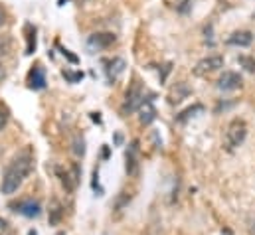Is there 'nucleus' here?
Instances as JSON below:
<instances>
[{"label": "nucleus", "instance_id": "39448f33", "mask_svg": "<svg viewBox=\"0 0 255 235\" xmlns=\"http://www.w3.org/2000/svg\"><path fill=\"white\" fill-rule=\"evenodd\" d=\"M224 67V56H208V58H202L194 67H192V73L196 77H208L210 73L218 71Z\"/></svg>", "mask_w": 255, "mask_h": 235}, {"label": "nucleus", "instance_id": "c85d7f7f", "mask_svg": "<svg viewBox=\"0 0 255 235\" xmlns=\"http://www.w3.org/2000/svg\"><path fill=\"white\" fill-rule=\"evenodd\" d=\"M254 16H255V14H254Z\"/></svg>", "mask_w": 255, "mask_h": 235}, {"label": "nucleus", "instance_id": "1a4fd4ad", "mask_svg": "<svg viewBox=\"0 0 255 235\" xmlns=\"http://www.w3.org/2000/svg\"><path fill=\"white\" fill-rule=\"evenodd\" d=\"M138 140H132L127 146V152H125V170H127L128 176H136L138 174Z\"/></svg>", "mask_w": 255, "mask_h": 235}, {"label": "nucleus", "instance_id": "423d86ee", "mask_svg": "<svg viewBox=\"0 0 255 235\" xmlns=\"http://www.w3.org/2000/svg\"><path fill=\"white\" fill-rule=\"evenodd\" d=\"M115 42H117V36L113 32H95V34H91L87 38V50L91 54H95V52L111 48Z\"/></svg>", "mask_w": 255, "mask_h": 235}, {"label": "nucleus", "instance_id": "393cba45", "mask_svg": "<svg viewBox=\"0 0 255 235\" xmlns=\"http://www.w3.org/2000/svg\"><path fill=\"white\" fill-rule=\"evenodd\" d=\"M6 22V12H4V8L0 6V28H2V24Z\"/></svg>", "mask_w": 255, "mask_h": 235}, {"label": "nucleus", "instance_id": "7ed1b4c3", "mask_svg": "<svg viewBox=\"0 0 255 235\" xmlns=\"http://www.w3.org/2000/svg\"><path fill=\"white\" fill-rule=\"evenodd\" d=\"M148 95H150V93H144L142 83H140L136 77H132V83L128 85L127 93H125V101H123V105H121V113L127 117L130 113L138 111V107L146 101Z\"/></svg>", "mask_w": 255, "mask_h": 235}, {"label": "nucleus", "instance_id": "dca6fc26", "mask_svg": "<svg viewBox=\"0 0 255 235\" xmlns=\"http://www.w3.org/2000/svg\"><path fill=\"white\" fill-rule=\"evenodd\" d=\"M48 218H50L52 226H58L64 220V206H62V202L58 198H52V202H50V216Z\"/></svg>", "mask_w": 255, "mask_h": 235}, {"label": "nucleus", "instance_id": "f257e3e1", "mask_svg": "<svg viewBox=\"0 0 255 235\" xmlns=\"http://www.w3.org/2000/svg\"><path fill=\"white\" fill-rule=\"evenodd\" d=\"M32 170H34V154L30 148H24L8 162L0 182V192L6 196L16 194L18 188L24 184V180L32 174Z\"/></svg>", "mask_w": 255, "mask_h": 235}, {"label": "nucleus", "instance_id": "a878e982", "mask_svg": "<svg viewBox=\"0 0 255 235\" xmlns=\"http://www.w3.org/2000/svg\"><path fill=\"white\" fill-rule=\"evenodd\" d=\"M4 77H6V69H4V65L0 63V81H2Z\"/></svg>", "mask_w": 255, "mask_h": 235}, {"label": "nucleus", "instance_id": "b1692460", "mask_svg": "<svg viewBox=\"0 0 255 235\" xmlns=\"http://www.w3.org/2000/svg\"><path fill=\"white\" fill-rule=\"evenodd\" d=\"M62 54H64V58H67L71 63H77V58H75L73 54H69V50H62Z\"/></svg>", "mask_w": 255, "mask_h": 235}, {"label": "nucleus", "instance_id": "2eb2a0df", "mask_svg": "<svg viewBox=\"0 0 255 235\" xmlns=\"http://www.w3.org/2000/svg\"><path fill=\"white\" fill-rule=\"evenodd\" d=\"M36 34H38L36 32V26L30 24V22H26L24 24V36H26V54L28 56H32L36 52V46H38V36Z\"/></svg>", "mask_w": 255, "mask_h": 235}, {"label": "nucleus", "instance_id": "ddd939ff", "mask_svg": "<svg viewBox=\"0 0 255 235\" xmlns=\"http://www.w3.org/2000/svg\"><path fill=\"white\" fill-rule=\"evenodd\" d=\"M252 42H254V34L248 30H236L228 38V44L236 46V48H248V46H252Z\"/></svg>", "mask_w": 255, "mask_h": 235}, {"label": "nucleus", "instance_id": "412c9836", "mask_svg": "<svg viewBox=\"0 0 255 235\" xmlns=\"http://www.w3.org/2000/svg\"><path fill=\"white\" fill-rule=\"evenodd\" d=\"M0 235H14L10 222H8V220H4L2 216H0Z\"/></svg>", "mask_w": 255, "mask_h": 235}, {"label": "nucleus", "instance_id": "5701e85b", "mask_svg": "<svg viewBox=\"0 0 255 235\" xmlns=\"http://www.w3.org/2000/svg\"><path fill=\"white\" fill-rule=\"evenodd\" d=\"M240 63L246 65L248 71H255V61L252 58H248V56H240Z\"/></svg>", "mask_w": 255, "mask_h": 235}, {"label": "nucleus", "instance_id": "6e6552de", "mask_svg": "<svg viewBox=\"0 0 255 235\" xmlns=\"http://www.w3.org/2000/svg\"><path fill=\"white\" fill-rule=\"evenodd\" d=\"M127 63L123 58H109V59H103V71H105V77L107 81L113 85L115 81H119L121 73L125 71Z\"/></svg>", "mask_w": 255, "mask_h": 235}, {"label": "nucleus", "instance_id": "6ab92c4d", "mask_svg": "<svg viewBox=\"0 0 255 235\" xmlns=\"http://www.w3.org/2000/svg\"><path fill=\"white\" fill-rule=\"evenodd\" d=\"M73 152H75V156H83L85 154V140H83V136H75V140H73Z\"/></svg>", "mask_w": 255, "mask_h": 235}, {"label": "nucleus", "instance_id": "bb28decb", "mask_svg": "<svg viewBox=\"0 0 255 235\" xmlns=\"http://www.w3.org/2000/svg\"><path fill=\"white\" fill-rule=\"evenodd\" d=\"M222 235H234V232H232V230H228V228H226V230H222Z\"/></svg>", "mask_w": 255, "mask_h": 235}, {"label": "nucleus", "instance_id": "9b49d317", "mask_svg": "<svg viewBox=\"0 0 255 235\" xmlns=\"http://www.w3.org/2000/svg\"><path fill=\"white\" fill-rule=\"evenodd\" d=\"M28 87L34 89V91L46 89V69H44L40 63L32 65V69H30V73H28Z\"/></svg>", "mask_w": 255, "mask_h": 235}, {"label": "nucleus", "instance_id": "f3484780", "mask_svg": "<svg viewBox=\"0 0 255 235\" xmlns=\"http://www.w3.org/2000/svg\"><path fill=\"white\" fill-rule=\"evenodd\" d=\"M164 2H166L168 8H172L174 12H178L182 16L190 14L192 8H194V0H164Z\"/></svg>", "mask_w": 255, "mask_h": 235}, {"label": "nucleus", "instance_id": "cd10ccee", "mask_svg": "<svg viewBox=\"0 0 255 235\" xmlns=\"http://www.w3.org/2000/svg\"><path fill=\"white\" fill-rule=\"evenodd\" d=\"M30 235H36V232H30Z\"/></svg>", "mask_w": 255, "mask_h": 235}, {"label": "nucleus", "instance_id": "aec40b11", "mask_svg": "<svg viewBox=\"0 0 255 235\" xmlns=\"http://www.w3.org/2000/svg\"><path fill=\"white\" fill-rule=\"evenodd\" d=\"M62 75H64L69 83H77V81L83 79V73H81V71H69V69H64Z\"/></svg>", "mask_w": 255, "mask_h": 235}, {"label": "nucleus", "instance_id": "f03ea898", "mask_svg": "<svg viewBox=\"0 0 255 235\" xmlns=\"http://www.w3.org/2000/svg\"><path fill=\"white\" fill-rule=\"evenodd\" d=\"M248 138V122L244 118H234L230 120V124L226 126L224 132V150L226 152H236Z\"/></svg>", "mask_w": 255, "mask_h": 235}, {"label": "nucleus", "instance_id": "f8f14e48", "mask_svg": "<svg viewBox=\"0 0 255 235\" xmlns=\"http://www.w3.org/2000/svg\"><path fill=\"white\" fill-rule=\"evenodd\" d=\"M152 101H154V93H150L148 97H146V101L138 107V120H140V124H150L154 118H156V109H154V105H152Z\"/></svg>", "mask_w": 255, "mask_h": 235}, {"label": "nucleus", "instance_id": "4be33fe9", "mask_svg": "<svg viewBox=\"0 0 255 235\" xmlns=\"http://www.w3.org/2000/svg\"><path fill=\"white\" fill-rule=\"evenodd\" d=\"M8 118H10V113H8V109L4 107V105H0V130L8 124Z\"/></svg>", "mask_w": 255, "mask_h": 235}, {"label": "nucleus", "instance_id": "20e7f679", "mask_svg": "<svg viewBox=\"0 0 255 235\" xmlns=\"http://www.w3.org/2000/svg\"><path fill=\"white\" fill-rule=\"evenodd\" d=\"M56 176L60 178L62 186L65 188V192L73 194L79 186V178H81V166L79 162H69L67 166H56Z\"/></svg>", "mask_w": 255, "mask_h": 235}, {"label": "nucleus", "instance_id": "0eeeda50", "mask_svg": "<svg viewBox=\"0 0 255 235\" xmlns=\"http://www.w3.org/2000/svg\"><path fill=\"white\" fill-rule=\"evenodd\" d=\"M10 208H12L16 214L24 216V218H38V216L42 214V206H40V202H38V200H32V198L18 200V202L10 204Z\"/></svg>", "mask_w": 255, "mask_h": 235}, {"label": "nucleus", "instance_id": "9d476101", "mask_svg": "<svg viewBox=\"0 0 255 235\" xmlns=\"http://www.w3.org/2000/svg\"><path fill=\"white\" fill-rule=\"evenodd\" d=\"M244 85V79L238 71H224L222 77L218 79V89L220 91H236Z\"/></svg>", "mask_w": 255, "mask_h": 235}, {"label": "nucleus", "instance_id": "a211bd4d", "mask_svg": "<svg viewBox=\"0 0 255 235\" xmlns=\"http://www.w3.org/2000/svg\"><path fill=\"white\" fill-rule=\"evenodd\" d=\"M200 113H204V105L202 103H194L192 107H188V109H184L180 115H176V122H186V120H190V118L198 117Z\"/></svg>", "mask_w": 255, "mask_h": 235}, {"label": "nucleus", "instance_id": "4468645a", "mask_svg": "<svg viewBox=\"0 0 255 235\" xmlns=\"http://www.w3.org/2000/svg\"><path fill=\"white\" fill-rule=\"evenodd\" d=\"M190 87L184 83V81H178L172 89H170V93H168V103L170 105H178V103H182L186 97H190Z\"/></svg>", "mask_w": 255, "mask_h": 235}]
</instances>
